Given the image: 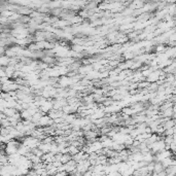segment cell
Masks as SVG:
<instances>
[{
	"label": "cell",
	"mask_w": 176,
	"mask_h": 176,
	"mask_svg": "<svg viewBox=\"0 0 176 176\" xmlns=\"http://www.w3.org/2000/svg\"><path fill=\"white\" fill-rule=\"evenodd\" d=\"M21 144H22V142L16 140V139H13V140H11L9 142H7V143L4 145V152H5V154L7 157H9V156L18 154Z\"/></svg>",
	"instance_id": "cell-1"
},
{
	"label": "cell",
	"mask_w": 176,
	"mask_h": 176,
	"mask_svg": "<svg viewBox=\"0 0 176 176\" xmlns=\"http://www.w3.org/2000/svg\"><path fill=\"white\" fill-rule=\"evenodd\" d=\"M76 165H77V164H76L73 160H70L67 164L63 165V167H64V172H66L67 174L73 172V171L76 169Z\"/></svg>",
	"instance_id": "cell-2"
},
{
	"label": "cell",
	"mask_w": 176,
	"mask_h": 176,
	"mask_svg": "<svg viewBox=\"0 0 176 176\" xmlns=\"http://www.w3.org/2000/svg\"><path fill=\"white\" fill-rule=\"evenodd\" d=\"M163 171H165V168H164V166L162 165V163L161 162H156L154 165V168H152V174H159Z\"/></svg>",
	"instance_id": "cell-3"
},
{
	"label": "cell",
	"mask_w": 176,
	"mask_h": 176,
	"mask_svg": "<svg viewBox=\"0 0 176 176\" xmlns=\"http://www.w3.org/2000/svg\"><path fill=\"white\" fill-rule=\"evenodd\" d=\"M16 112H18V111H16L15 108H5L4 109V111H3V114H4V115H5V117L8 119V117H14Z\"/></svg>",
	"instance_id": "cell-4"
},
{
	"label": "cell",
	"mask_w": 176,
	"mask_h": 176,
	"mask_svg": "<svg viewBox=\"0 0 176 176\" xmlns=\"http://www.w3.org/2000/svg\"><path fill=\"white\" fill-rule=\"evenodd\" d=\"M9 64V58H7L6 56H0V67L4 68L6 66H8Z\"/></svg>",
	"instance_id": "cell-5"
},
{
	"label": "cell",
	"mask_w": 176,
	"mask_h": 176,
	"mask_svg": "<svg viewBox=\"0 0 176 176\" xmlns=\"http://www.w3.org/2000/svg\"><path fill=\"white\" fill-rule=\"evenodd\" d=\"M70 160H72V156H70L68 152H66V154H62V159H61V164H62V165L67 164Z\"/></svg>",
	"instance_id": "cell-6"
},
{
	"label": "cell",
	"mask_w": 176,
	"mask_h": 176,
	"mask_svg": "<svg viewBox=\"0 0 176 176\" xmlns=\"http://www.w3.org/2000/svg\"><path fill=\"white\" fill-rule=\"evenodd\" d=\"M165 172H166V174H173V175H175V173H176L175 165H174V166H170V167H168V168H166L165 169Z\"/></svg>",
	"instance_id": "cell-7"
},
{
	"label": "cell",
	"mask_w": 176,
	"mask_h": 176,
	"mask_svg": "<svg viewBox=\"0 0 176 176\" xmlns=\"http://www.w3.org/2000/svg\"><path fill=\"white\" fill-rule=\"evenodd\" d=\"M4 51H5L4 47H0V56H3V55H4Z\"/></svg>",
	"instance_id": "cell-8"
},
{
	"label": "cell",
	"mask_w": 176,
	"mask_h": 176,
	"mask_svg": "<svg viewBox=\"0 0 176 176\" xmlns=\"http://www.w3.org/2000/svg\"><path fill=\"white\" fill-rule=\"evenodd\" d=\"M166 176H175V175H173V174H166Z\"/></svg>",
	"instance_id": "cell-9"
}]
</instances>
